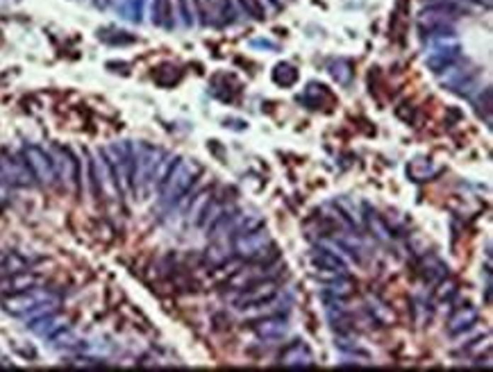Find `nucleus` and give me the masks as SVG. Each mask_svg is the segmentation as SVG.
<instances>
[{
  "instance_id": "nucleus-10",
  "label": "nucleus",
  "mask_w": 493,
  "mask_h": 372,
  "mask_svg": "<svg viewBox=\"0 0 493 372\" xmlns=\"http://www.w3.org/2000/svg\"><path fill=\"white\" fill-rule=\"evenodd\" d=\"M276 295H278V284L276 281H273V279H259L255 284H250V286L241 289V295L234 300V306L244 311L246 306H253V304H259V302L273 300Z\"/></svg>"
},
{
  "instance_id": "nucleus-46",
  "label": "nucleus",
  "mask_w": 493,
  "mask_h": 372,
  "mask_svg": "<svg viewBox=\"0 0 493 372\" xmlns=\"http://www.w3.org/2000/svg\"><path fill=\"white\" fill-rule=\"evenodd\" d=\"M7 275H12V272H9V270L5 268V264H3V266H0V279H3V277H7Z\"/></svg>"
},
{
  "instance_id": "nucleus-3",
  "label": "nucleus",
  "mask_w": 493,
  "mask_h": 372,
  "mask_svg": "<svg viewBox=\"0 0 493 372\" xmlns=\"http://www.w3.org/2000/svg\"><path fill=\"white\" fill-rule=\"evenodd\" d=\"M164 152L150 144L135 146V193H148L152 189V175Z\"/></svg>"
},
{
  "instance_id": "nucleus-40",
  "label": "nucleus",
  "mask_w": 493,
  "mask_h": 372,
  "mask_svg": "<svg viewBox=\"0 0 493 372\" xmlns=\"http://www.w3.org/2000/svg\"><path fill=\"white\" fill-rule=\"evenodd\" d=\"M257 7L261 9V14H264L268 18V14L273 12H280V9H284V3L282 0H255Z\"/></svg>"
},
{
  "instance_id": "nucleus-13",
  "label": "nucleus",
  "mask_w": 493,
  "mask_h": 372,
  "mask_svg": "<svg viewBox=\"0 0 493 372\" xmlns=\"http://www.w3.org/2000/svg\"><path fill=\"white\" fill-rule=\"evenodd\" d=\"M39 277L32 275V272L28 270H21V272H12V275H7L0 279V293L5 295H12V293H21V291H28V289H35L39 286Z\"/></svg>"
},
{
  "instance_id": "nucleus-36",
  "label": "nucleus",
  "mask_w": 493,
  "mask_h": 372,
  "mask_svg": "<svg viewBox=\"0 0 493 372\" xmlns=\"http://www.w3.org/2000/svg\"><path fill=\"white\" fill-rule=\"evenodd\" d=\"M216 14L221 25H232L237 21V9L232 0H216Z\"/></svg>"
},
{
  "instance_id": "nucleus-37",
  "label": "nucleus",
  "mask_w": 493,
  "mask_h": 372,
  "mask_svg": "<svg viewBox=\"0 0 493 372\" xmlns=\"http://www.w3.org/2000/svg\"><path fill=\"white\" fill-rule=\"evenodd\" d=\"M323 250H327V252H332L334 257H339V259H341L344 261V264H348V261H353V257H350L348 255V250L341 245V243H339V240H330V238H323L321 240V243H319Z\"/></svg>"
},
{
  "instance_id": "nucleus-16",
  "label": "nucleus",
  "mask_w": 493,
  "mask_h": 372,
  "mask_svg": "<svg viewBox=\"0 0 493 372\" xmlns=\"http://www.w3.org/2000/svg\"><path fill=\"white\" fill-rule=\"evenodd\" d=\"M477 309H473V306H464V309H457L453 313V318L448 320V332H450L453 336L462 334L466 330H470L475 322H477Z\"/></svg>"
},
{
  "instance_id": "nucleus-2",
  "label": "nucleus",
  "mask_w": 493,
  "mask_h": 372,
  "mask_svg": "<svg viewBox=\"0 0 493 372\" xmlns=\"http://www.w3.org/2000/svg\"><path fill=\"white\" fill-rule=\"evenodd\" d=\"M103 155L107 157L120 195L135 193V146L130 141H118L103 148Z\"/></svg>"
},
{
  "instance_id": "nucleus-17",
  "label": "nucleus",
  "mask_w": 493,
  "mask_h": 372,
  "mask_svg": "<svg viewBox=\"0 0 493 372\" xmlns=\"http://www.w3.org/2000/svg\"><path fill=\"white\" fill-rule=\"evenodd\" d=\"M234 207H227V204H223V202H218V200H210V204L205 207L203 209V214H200V218H198V227H203L205 232H212V227L221 221V218L227 214V211H232Z\"/></svg>"
},
{
  "instance_id": "nucleus-27",
  "label": "nucleus",
  "mask_w": 493,
  "mask_h": 372,
  "mask_svg": "<svg viewBox=\"0 0 493 372\" xmlns=\"http://www.w3.org/2000/svg\"><path fill=\"white\" fill-rule=\"evenodd\" d=\"M205 259H207V264H210L212 268H221L225 261L230 259V250H227V243L223 238H218L216 243L207 250V255H205Z\"/></svg>"
},
{
  "instance_id": "nucleus-34",
  "label": "nucleus",
  "mask_w": 493,
  "mask_h": 372,
  "mask_svg": "<svg viewBox=\"0 0 493 372\" xmlns=\"http://www.w3.org/2000/svg\"><path fill=\"white\" fill-rule=\"evenodd\" d=\"M210 200H212L210 189H205V191H200L198 195H196V198H191V202H189V221L198 223V218H200L205 207L210 204Z\"/></svg>"
},
{
  "instance_id": "nucleus-29",
  "label": "nucleus",
  "mask_w": 493,
  "mask_h": 372,
  "mask_svg": "<svg viewBox=\"0 0 493 372\" xmlns=\"http://www.w3.org/2000/svg\"><path fill=\"white\" fill-rule=\"evenodd\" d=\"M48 341H52V347H60V349H73V347H80L82 345L80 334L71 332L69 327H64L62 332H57L52 338H48Z\"/></svg>"
},
{
  "instance_id": "nucleus-31",
  "label": "nucleus",
  "mask_w": 493,
  "mask_h": 372,
  "mask_svg": "<svg viewBox=\"0 0 493 372\" xmlns=\"http://www.w3.org/2000/svg\"><path fill=\"white\" fill-rule=\"evenodd\" d=\"M152 78H155V82L159 86H173V84L180 82L182 71L178 66H173V64H164V66H159L155 71V75H152Z\"/></svg>"
},
{
  "instance_id": "nucleus-8",
  "label": "nucleus",
  "mask_w": 493,
  "mask_h": 372,
  "mask_svg": "<svg viewBox=\"0 0 493 372\" xmlns=\"http://www.w3.org/2000/svg\"><path fill=\"white\" fill-rule=\"evenodd\" d=\"M23 159L28 163V168L32 173V178H35L39 184L43 186H52L55 182H57V175H55V166H52V159L46 150H41L39 146H26L23 148Z\"/></svg>"
},
{
  "instance_id": "nucleus-43",
  "label": "nucleus",
  "mask_w": 493,
  "mask_h": 372,
  "mask_svg": "<svg viewBox=\"0 0 493 372\" xmlns=\"http://www.w3.org/2000/svg\"><path fill=\"white\" fill-rule=\"evenodd\" d=\"M250 46H253V48L273 50V52H278V50H280L278 43H276V41H271V39H253V41H250Z\"/></svg>"
},
{
  "instance_id": "nucleus-19",
  "label": "nucleus",
  "mask_w": 493,
  "mask_h": 372,
  "mask_svg": "<svg viewBox=\"0 0 493 372\" xmlns=\"http://www.w3.org/2000/svg\"><path fill=\"white\" fill-rule=\"evenodd\" d=\"M310 261L314 264V268H327V270H336V272H344V275H348V264H344L341 259L334 257L332 252H327V250H323V248L312 250Z\"/></svg>"
},
{
  "instance_id": "nucleus-6",
  "label": "nucleus",
  "mask_w": 493,
  "mask_h": 372,
  "mask_svg": "<svg viewBox=\"0 0 493 372\" xmlns=\"http://www.w3.org/2000/svg\"><path fill=\"white\" fill-rule=\"evenodd\" d=\"M273 243V238L268 234L266 227H257V229H250V232H244V234H234L232 236V250L237 252L239 259H255L261 250L268 248Z\"/></svg>"
},
{
  "instance_id": "nucleus-18",
  "label": "nucleus",
  "mask_w": 493,
  "mask_h": 372,
  "mask_svg": "<svg viewBox=\"0 0 493 372\" xmlns=\"http://www.w3.org/2000/svg\"><path fill=\"white\" fill-rule=\"evenodd\" d=\"M459 59H462V54H459V50H439V52H430L427 54V69H430L432 73L441 75L446 69H450L453 64H457Z\"/></svg>"
},
{
  "instance_id": "nucleus-32",
  "label": "nucleus",
  "mask_w": 493,
  "mask_h": 372,
  "mask_svg": "<svg viewBox=\"0 0 493 372\" xmlns=\"http://www.w3.org/2000/svg\"><path fill=\"white\" fill-rule=\"evenodd\" d=\"M98 39L109 43V46H128V43L137 41L132 35H128V32H123V30H101L98 32Z\"/></svg>"
},
{
  "instance_id": "nucleus-30",
  "label": "nucleus",
  "mask_w": 493,
  "mask_h": 372,
  "mask_svg": "<svg viewBox=\"0 0 493 372\" xmlns=\"http://www.w3.org/2000/svg\"><path fill=\"white\" fill-rule=\"evenodd\" d=\"M330 75L336 80V84H350V80H353V64H350L348 59H334L330 62Z\"/></svg>"
},
{
  "instance_id": "nucleus-44",
  "label": "nucleus",
  "mask_w": 493,
  "mask_h": 372,
  "mask_svg": "<svg viewBox=\"0 0 493 372\" xmlns=\"http://www.w3.org/2000/svg\"><path fill=\"white\" fill-rule=\"evenodd\" d=\"M225 127H232V129H246V120L227 118V120H225Z\"/></svg>"
},
{
  "instance_id": "nucleus-26",
  "label": "nucleus",
  "mask_w": 493,
  "mask_h": 372,
  "mask_svg": "<svg viewBox=\"0 0 493 372\" xmlns=\"http://www.w3.org/2000/svg\"><path fill=\"white\" fill-rule=\"evenodd\" d=\"M273 82L280 86H293L298 82V71H295V66H291V64L282 62L273 69Z\"/></svg>"
},
{
  "instance_id": "nucleus-38",
  "label": "nucleus",
  "mask_w": 493,
  "mask_h": 372,
  "mask_svg": "<svg viewBox=\"0 0 493 372\" xmlns=\"http://www.w3.org/2000/svg\"><path fill=\"white\" fill-rule=\"evenodd\" d=\"M178 7H180V16H182L184 28H191L196 23V12L191 7V0H178Z\"/></svg>"
},
{
  "instance_id": "nucleus-22",
  "label": "nucleus",
  "mask_w": 493,
  "mask_h": 372,
  "mask_svg": "<svg viewBox=\"0 0 493 372\" xmlns=\"http://www.w3.org/2000/svg\"><path fill=\"white\" fill-rule=\"evenodd\" d=\"M366 302H368V311H370V315H373V322L385 325V327L396 322V315H393L391 306H387V304L382 302L380 298H375V295H368Z\"/></svg>"
},
{
  "instance_id": "nucleus-48",
  "label": "nucleus",
  "mask_w": 493,
  "mask_h": 372,
  "mask_svg": "<svg viewBox=\"0 0 493 372\" xmlns=\"http://www.w3.org/2000/svg\"><path fill=\"white\" fill-rule=\"evenodd\" d=\"M0 182H3V175H0Z\"/></svg>"
},
{
  "instance_id": "nucleus-24",
  "label": "nucleus",
  "mask_w": 493,
  "mask_h": 372,
  "mask_svg": "<svg viewBox=\"0 0 493 372\" xmlns=\"http://www.w3.org/2000/svg\"><path fill=\"white\" fill-rule=\"evenodd\" d=\"M353 291H355V284L348 279V275H341V277H336L332 281H325V286H323V293L334 295V298H341V300L350 298Z\"/></svg>"
},
{
  "instance_id": "nucleus-47",
  "label": "nucleus",
  "mask_w": 493,
  "mask_h": 372,
  "mask_svg": "<svg viewBox=\"0 0 493 372\" xmlns=\"http://www.w3.org/2000/svg\"><path fill=\"white\" fill-rule=\"evenodd\" d=\"M5 259H7V252H3V250H0V266L5 264Z\"/></svg>"
},
{
  "instance_id": "nucleus-39",
  "label": "nucleus",
  "mask_w": 493,
  "mask_h": 372,
  "mask_svg": "<svg viewBox=\"0 0 493 372\" xmlns=\"http://www.w3.org/2000/svg\"><path fill=\"white\" fill-rule=\"evenodd\" d=\"M237 3H239V7L246 12V16H253V18H257V21H264V18H266L264 14H261V9L257 7L255 0H237Z\"/></svg>"
},
{
  "instance_id": "nucleus-9",
  "label": "nucleus",
  "mask_w": 493,
  "mask_h": 372,
  "mask_svg": "<svg viewBox=\"0 0 493 372\" xmlns=\"http://www.w3.org/2000/svg\"><path fill=\"white\" fill-rule=\"evenodd\" d=\"M50 159H52V166H55V175L62 180V184L67 186L69 191L78 189V159L69 150V148H62V146H52L50 148Z\"/></svg>"
},
{
  "instance_id": "nucleus-35",
  "label": "nucleus",
  "mask_w": 493,
  "mask_h": 372,
  "mask_svg": "<svg viewBox=\"0 0 493 372\" xmlns=\"http://www.w3.org/2000/svg\"><path fill=\"white\" fill-rule=\"evenodd\" d=\"M180 157H173V155H162L157 168H155V175H152V186H162V182L166 180V175L171 173V168L175 166V161H178Z\"/></svg>"
},
{
  "instance_id": "nucleus-42",
  "label": "nucleus",
  "mask_w": 493,
  "mask_h": 372,
  "mask_svg": "<svg viewBox=\"0 0 493 372\" xmlns=\"http://www.w3.org/2000/svg\"><path fill=\"white\" fill-rule=\"evenodd\" d=\"M439 284H441V286H439V291H436V295H439V298H441V300H443V298H450V295H453V293L457 291V284H455V281L450 279V275H448V277H446V281L441 279Z\"/></svg>"
},
{
  "instance_id": "nucleus-41",
  "label": "nucleus",
  "mask_w": 493,
  "mask_h": 372,
  "mask_svg": "<svg viewBox=\"0 0 493 372\" xmlns=\"http://www.w3.org/2000/svg\"><path fill=\"white\" fill-rule=\"evenodd\" d=\"M489 349H491V336H487L484 341H477V343L470 345V347H468V354H470V356H480L482 352L489 354Z\"/></svg>"
},
{
  "instance_id": "nucleus-21",
  "label": "nucleus",
  "mask_w": 493,
  "mask_h": 372,
  "mask_svg": "<svg viewBox=\"0 0 493 372\" xmlns=\"http://www.w3.org/2000/svg\"><path fill=\"white\" fill-rule=\"evenodd\" d=\"M150 14H152V23H155L157 28H164V30H173L175 28L173 7H171L169 0H152Z\"/></svg>"
},
{
  "instance_id": "nucleus-4",
  "label": "nucleus",
  "mask_w": 493,
  "mask_h": 372,
  "mask_svg": "<svg viewBox=\"0 0 493 372\" xmlns=\"http://www.w3.org/2000/svg\"><path fill=\"white\" fill-rule=\"evenodd\" d=\"M41 302H60V298L55 295L52 291L46 289H28V291H21V293H12V295H5L3 298V309L12 315H23L30 309H35L37 304Z\"/></svg>"
},
{
  "instance_id": "nucleus-33",
  "label": "nucleus",
  "mask_w": 493,
  "mask_h": 372,
  "mask_svg": "<svg viewBox=\"0 0 493 372\" xmlns=\"http://www.w3.org/2000/svg\"><path fill=\"white\" fill-rule=\"evenodd\" d=\"M439 173H441L439 166L430 168V163H425V161H416V163H412V166H409V175H412L416 182H430Z\"/></svg>"
},
{
  "instance_id": "nucleus-1",
  "label": "nucleus",
  "mask_w": 493,
  "mask_h": 372,
  "mask_svg": "<svg viewBox=\"0 0 493 372\" xmlns=\"http://www.w3.org/2000/svg\"><path fill=\"white\" fill-rule=\"evenodd\" d=\"M200 175H203V166L196 159H178L175 166L171 168V173L166 175V180L159 186V193H162L159 204L166 207V209L169 207H175Z\"/></svg>"
},
{
  "instance_id": "nucleus-20",
  "label": "nucleus",
  "mask_w": 493,
  "mask_h": 372,
  "mask_svg": "<svg viewBox=\"0 0 493 372\" xmlns=\"http://www.w3.org/2000/svg\"><path fill=\"white\" fill-rule=\"evenodd\" d=\"M325 100H332V95H330V91H327V86L316 84V82L307 84L305 93H302V95H298V103L307 105L310 109H319V107H323V103H325Z\"/></svg>"
},
{
  "instance_id": "nucleus-5",
  "label": "nucleus",
  "mask_w": 493,
  "mask_h": 372,
  "mask_svg": "<svg viewBox=\"0 0 493 372\" xmlns=\"http://www.w3.org/2000/svg\"><path fill=\"white\" fill-rule=\"evenodd\" d=\"M89 168H91V186L98 195H103V198H107V200L120 198V189L116 184L112 166H109L107 157L103 155V150H98L94 155V161H91Z\"/></svg>"
},
{
  "instance_id": "nucleus-14",
  "label": "nucleus",
  "mask_w": 493,
  "mask_h": 372,
  "mask_svg": "<svg viewBox=\"0 0 493 372\" xmlns=\"http://www.w3.org/2000/svg\"><path fill=\"white\" fill-rule=\"evenodd\" d=\"M289 325L287 320L278 318V315H268V318H259L255 320V334L264 341H278V338L287 336Z\"/></svg>"
},
{
  "instance_id": "nucleus-28",
  "label": "nucleus",
  "mask_w": 493,
  "mask_h": 372,
  "mask_svg": "<svg viewBox=\"0 0 493 372\" xmlns=\"http://www.w3.org/2000/svg\"><path fill=\"white\" fill-rule=\"evenodd\" d=\"M334 207L348 218V223L353 225V227H361V225H364V216H361V211L357 209L353 200H348V198H336Z\"/></svg>"
},
{
  "instance_id": "nucleus-7",
  "label": "nucleus",
  "mask_w": 493,
  "mask_h": 372,
  "mask_svg": "<svg viewBox=\"0 0 493 372\" xmlns=\"http://www.w3.org/2000/svg\"><path fill=\"white\" fill-rule=\"evenodd\" d=\"M0 175H3L5 184L23 186V189L35 184V178H32L23 155H14V152H9V150L0 152Z\"/></svg>"
},
{
  "instance_id": "nucleus-25",
  "label": "nucleus",
  "mask_w": 493,
  "mask_h": 372,
  "mask_svg": "<svg viewBox=\"0 0 493 372\" xmlns=\"http://www.w3.org/2000/svg\"><path fill=\"white\" fill-rule=\"evenodd\" d=\"M144 5H146V0H123V3L118 5V12L123 18L132 21V23H141V21H144Z\"/></svg>"
},
{
  "instance_id": "nucleus-23",
  "label": "nucleus",
  "mask_w": 493,
  "mask_h": 372,
  "mask_svg": "<svg viewBox=\"0 0 493 372\" xmlns=\"http://www.w3.org/2000/svg\"><path fill=\"white\" fill-rule=\"evenodd\" d=\"M364 221H366V225H368L370 232L375 234V238H380L382 243H391V236H393V234H391V227L387 225V221H385V218H382L378 211L366 209Z\"/></svg>"
},
{
  "instance_id": "nucleus-45",
  "label": "nucleus",
  "mask_w": 493,
  "mask_h": 372,
  "mask_svg": "<svg viewBox=\"0 0 493 372\" xmlns=\"http://www.w3.org/2000/svg\"><path fill=\"white\" fill-rule=\"evenodd\" d=\"M94 5H96L98 9H107L109 5H112V0H94Z\"/></svg>"
},
{
  "instance_id": "nucleus-15",
  "label": "nucleus",
  "mask_w": 493,
  "mask_h": 372,
  "mask_svg": "<svg viewBox=\"0 0 493 372\" xmlns=\"http://www.w3.org/2000/svg\"><path fill=\"white\" fill-rule=\"evenodd\" d=\"M419 272L423 275V279L430 281V284H439L441 279H446L448 275H450V272H448V266L443 264V261L436 257V255H430V252L423 255Z\"/></svg>"
},
{
  "instance_id": "nucleus-11",
  "label": "nucleus",
  "mask_w": 493,
  "mask_h": 372,
  "mask_svg": "<svg viewBox=\"0 0 493 372\" xmlns=\"http://www.w3.org/2000/svg\"><path fill=\"white\" fill-rule=\"evenodd\" d=\"M28 327H30V332L39 338H52L57 332H62L64 327H69V318L67 315H60L57 311H52L48 315H41L37 320H30Z\"/></svg>"
},
{
  "instance_id": "nucleus-12",
  "label": "nucleus",
  "mask_w": 493,
  "mask_h": 372,
  "mask_svg": "<svg viewBox=\"0 0 493 372\" xmlns=\"http://www.w3.org/2000/svg\"><path fill=\"white\" fill-rule=\"evenodd\" d=\"M280 366H284V368H312L314 354L305 343H291L280 354Z\"/></svg>"
}]
</instances>
